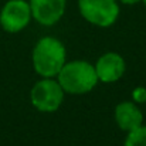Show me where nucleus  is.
Here are the masks:
<instances>
[{
	"label": "nucleus",
	"instance_id": "obj_1",
	"mask_svg": "<svg viewBox=\"0 0 146 146\" xmlns=\"http://www.w3.org/2000/svg\"><path fill=\"white\" fill-rule=\"evenodd\" d=\"M67 62V50L62 41L52 36L41 37L31 52V64L41 78H57Z\"/></svg>",
	"mask_w": 146,
	"mask_h": 146
},
{
	"label": "nucleus",
	"instance_id": "obj_2",
	"mask_svg": "<svg viewBox=\"0 0 146 146\" xmlns=\"http://www.w3.org/2000/svg\"><path fill=\"white\" fill-rule=\"evenodd\" d=\"M57 81L65 94L84 95L91 92L99 82L94 64L85 60L67 61L57 75Z\"/></svg>",
	"mask_w": 146,
	"mask_h": 146
},
{
	"label": "nucleus",
	"instance_id": "obj_3",
	"mask_svg": "<svg viewBox=\"0 0 146 146\" xmlns=\"http://www.w3.org/2000/svg\"><path fill=\"white\" fill-rule=\"evenodd\" d=\"M78 10L87 23L101 29L113 26L121 13L118 0H78Z\"/></svg>",
	"mask_w": 146,
	"mask_h": 146
},
{
	"label": "nucleus",
	"instance_id": "obj_4",
	"mask_svg": "<svg viewBox=\"0 0 146 146\" xmlns=\"http://www.w3.org/2000/svg\"><path fill=\"white\" fill-rule=\"evenodd\" d=\"M64 98L65 92L57 78H41L30 91L31 105L43 113H52L58 111L64 102Z\"/></svg>",
	"mask_w": 146,
	"mask_h": 146
},
{
	"label": "nucleus",
	"instance_id": "obj_5",
	"mask_svg": "<svg viewBox=\"0 0 146 146\" xmlns=\"http://www.w3.org/2000/svg\"><path fill=\"white\" fill-rule=\"evenodd\" d=\"M31 20L29 0H7L0 10V26L6 33H20Z\"/></svg>",
	"mask_w": 146,
	"mask_h": 146
},
{
	"label": "nucleus",
	"instance_id": "obj_6",
	"mask_svg": "<svg viewBox=\"0 0 146 146\" xmlns=\"http://www.w3.org/2000/svg\"><path fill=\"white\" fill-rule=\"evenodd\" d=\"M94 67H95L98 81L104 84H113L119 81L126 71L125 58L115 51L104 52L97 60Z\"/></svg>",
	"mask_w": 146,
	"mask_h": 146
},
{
	"label": "nucleus",
	"instance_id": "obj_7",
	"mask_svg": "<svg viewBox=\"0 0 146 146\" xmlns=\"http://www.w3.org/2000/svg\"><path fill=\"white\" fill-rule=\"evenodd\" d=\"M31 17L41 26H54L65 14L67 0H29Z\"/></svg>",
	"mask_w": 146,
	"mask_h": 146
},
{
	"label": "nucleus",
	"instance_id": "obj_8",
	"mask_svg": "<svg viewBox=\"0 0 146 146\" xmlns=\"http://www.w3.org/2000/svg\"><path fill=\"white\" fill-rule=\"evenodd\" d=\"M115 122L123 132H131L143 125V113L139 105L133 101H122L115 106Z\"/></svg>",
	"mask_w": 146,
	"mask_h": 146
},
{
	"label": "nucleus",
	"instance_id": "obj_9",
	"mask_svg": "<svg viewBox=\"0 0 146 146\" xmlns=\"http://www.w3.org/2000/svg\"><path fill=\"white\" fill-rule=\"evenodd\" d=\"M123 146H146V125H141L139 128L126 132Z\"/></svg>",
	"mask_w": 146,
	"mask_h": 146
},
{
	"label": "nucleus",
	"instance_id": "obj_10",
	"mask_svg": "<svg viewBox=\"0 0 146 146\" xmlns=\"http://www.w3.org/2000/svg\"><path fill=\"white\" fill-rule=\"evenodd\" d=\"M132 101L133 102H136L138 105L139 104H145L146 102V88L145 87H136L133 91H132Z\"/></svg>",
	"mask_w": 146,
	"mask_h": 146
},
{
	"label": "nucleus",
	"instance_id": "obj_11",
	"mask_svg": "<svg viewBox=\"0 0 146 146\" xmlns=\"http://www.w3.org/2000/svg\"><path fill=\"white\" fill-rule=\"evenodd\" d=\"M142 0H118L119 4H125V6H133V4H138Z\"/></svg>",
	"mask_w": 146,
	"mask_h": 146
},
{
	"label": "nucleus",
	"instance_id": "obj_12",
	"mask_svg": "<svg viewBox=\"0 0 146 146\" xmlns=\"http://www.w3.org/2000/svg\"><path fill=\"white\" fill-rule=\"evenodd\" d=\"M142 3H143V4H145V7H146V0H142Z\"/></svg>",
	"mask_w": 146,
	"mask_h": 146
},
{
	"label": "nucleus",
	"instance_id": "obj_13",
	"mask_svg": "<svg viewBox=\"0 0 146 146\" xmlns=\"http://www.w3.org/2000/svg\"><path fill=\"white\" fill-rule=\"evenodd\" d=\"M145 104H146V102H145Z\"/></svg>",
	"mask_w": 146,
	"mask_h": 146
}]
</instances>
